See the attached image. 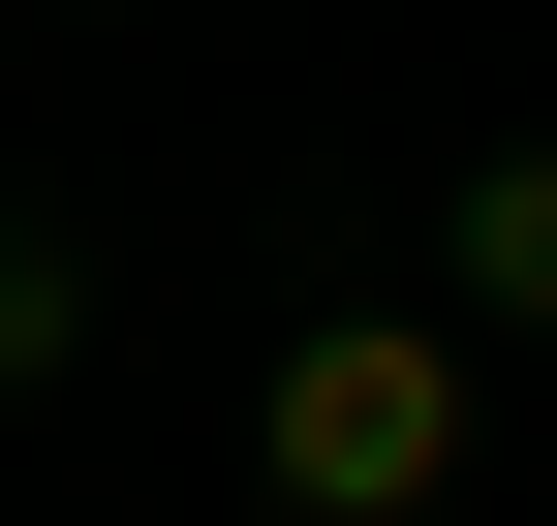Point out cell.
Listing matches in <instances>:
<instances>
[{
	"mask_svg": "<svg viewBox=\"0 0 557 526\" xmlns=\"http://www.w3.org/2000/svg\"><path fill=\"white\" fill-rule=\"evenodd\" d=\"M465 465H496V341L465 310H278V372H248V496L278 526H434Z\"/></svg>",
	"mask_w": 557,
	"mask_h": 526,
	"instance_id": "cell-1",
	"label": "cell"
},
{
	"mask_svg": "<svg viewBox=\"0 0 557 526\" xmlns=\"http://www.w3.org/2000/svg\"><path fill=\"white\" fill-rule=\"evenodd\" d=\"M434 310L465 341H557V124H496V155L434 186Z\"/></svg>",
	"mask_w": 557,
	"mask_h": 526,
	"instance_id": "cell-2",
	"label": "cell"
},
{
	"mask_svg": "<svg viewBox=\"0 0 557 526\" xmlns=\"http://www.w3.org/2000/svg\"><path fill=\"white\" fill-rule=\"evenodd\" d=\"M62 372H94V248H62V217H0V403H62Z\"/></svg>",
	"mask_w": 557,
	"mask_h": 526,
	"instance_id": "cell-3",
	"label": "cell"
}]
</instances>
